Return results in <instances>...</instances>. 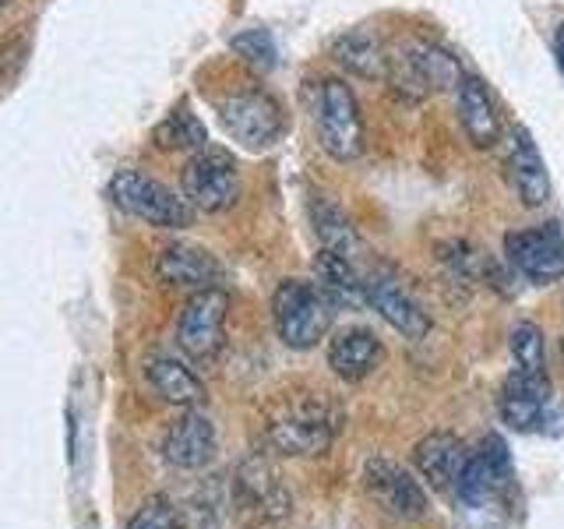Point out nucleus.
Wrapping results in <instances>:
<instances>
[{
    "label": "nucleus",
    "instance_id": "1",
    "mask_svg": "<svg viewBox=\"0 0 564 529\" xmlns=\"http://www.w3.org/2000/svg\"><path fill=\"white\" fill-rule=\"evenodd\" d=\"M335 300L325 293L322 282L311 279H286L279 282L272 296V322L279 339L290 349H311L317 339H325L335 317Z\"/></svg>",
    "mask_w": 564,
    "mask_h": 529
},
{
    "label": "nucleus",
    "instance_id": "2",
    "mask_svg": "<svg viewBox=\"0 0 564 529\" xmlns=\"http://www.w3.org/2000/svg\"><path fill=\"white\" fill-rule=\"evenodd\" d=\"M314 128L322 149L335 159V163H352L364 155V117L360 102L352 96V88L339 78H328L317 88V106H314Z\"/></svg>",
    "mask_w": 564,
    "mask_h": 529
},
{
    "label": "nucleus",
    "instance_id": "3",
    "mask_svg": "<svg viewBox=\"0 0 564 529\" xmlns=\"http://www.w3.org/2000/svg\"><path fill=\"white\" fill-rule=\"evenodd\" d=\"M110 198L128 216L155 229H187L194 223V205L141 170H120L110 181Z\"/></svg>",
    "mask_w": 564,
    "mask_h": 529
},
{
    "label": "nucleus",
    "instance_id": "4",
    "mask_svg": "<svg viewBox=\"0 0 564 529\" xmlns=\"http://www.w3.org/2000/svg\"><path fill=\"white\" fill-rule=\"evenodd\" d=\"M335 434H339V413L325 399H293L269 423L264 441L282 455H322L332 449Z\"/></svg>",
    "mask_w": 564,
    "mask_h": 529
},
{
    "label": "nucleus",
    "instance_id": "5",
    "mask_svg": "<svg viewBox=\"0 0 564 529\" xmlns=\"http://www.w3.org/2000/svg\"><path fill=\"white\" fill-rule=\"evenodd\" d=\"M223 128L229 138L240 141L243 149H269L286 131V120H282V106L275 96H269L264 88H243V93L226 96L219 106Z\"/></svg>",
    "mask_w": 564,
    "mask_h": 529
},
{
    "label": "nucleus",
    "instance_id": "6",
    "mask_svg": "<svg viewBox=\"0 0 564 529\" xmlns=\"http://www.w3.org/2000/svg\"><path fill=\"white\" fill-rule=\"evenodd\" d=\"M226 314H229V296L219 287H208L194 293L176 322V343L191 360L208 364L219 357L226 343Z\"/></svg>",
    "mask_w": 564,
    "mask_h": 529
},
{
    "label": "nucleus",
    "instance_id": "7",
    "mask_svg": "<svg viewBox=\"0 0 564 529\" xmlns=\"http://www.w3.org/2000/svg\"><path fill=\"white\" fill-rule=\"evenodd\" d=\"M181 187L198 212H226L240 198V173L223 149H202L187 159Z\"/></svg>",
    "mask_w": 564,
    "mask_h": 529
},
{
    "label": "nucleus",
    "instance_id": "8",
    "mask_svg": "<svg viewBox=\"0 0 564 529\" xmlns=\"http://www.w3.org/2000/svg\"><path fill=\"white\" fill-rule=\"evenodd\" d=\"M463 78V67H458L452 53L431 43H413L410 50L388 57V82H395L399 93L413 99L441 93V88H458Z\"/></svg>",
    "mask_w": 564,
    "mask_h": 529
},
{
    "label": "nucleus",
    "instance_id": "9",
    "mask_svg": "<svg viewBox=\"0 0 564 529\" xmlns=\"http://www.w3.org/2000/svg\"><path fill=\"white\" fill-rule=\"evenodd\" d=\"M234 511L243 526H261L290 511V494L264 458H247L234 476Z\"/></svg>",
    "mask_w": 564,
    "mask_h": 529
},
{
    "label": "nucleus",
    "instance_id": "10",
    "mask_svg": "<svg viewBox=\"0 0 564 529\" xmlns=\"http://www.w3.org/2000/svg\"><path fill=\"white\" fill-rule=\"evenodd\" d=\"M508 264L536 287H551L564 276V240L557 229H516L505 237Z\"/></svg>",
    "mask_w": 564,
    "mask_h": 529
},
{
    "label": "nucleus",
    "instance_id": "11",
    "mask_svg": "<svg viewBox=\"0 0 564 529\" xmlns=\"http://www.w3.org/2000/svg\"><path fill=\"white\" fill-rule=\"evenodd\" d=\"M364 484L384 511L399 519H420L427 511V494L402 466L388 463V458H370L364 469Z\"/></svg>",
    "mask_w": 564,
    "mask_h": 529
},
{
    "label": "nucleus",
    "instance_id": "12",
    "mask_svg": "<svg viewBox=\"0 0 564 529\" xmlns=\"http://www.w3.org/2000/svg\"><path fill=\"white\" fill-rule=\"evenodd\" d=\"M508 473H511V466H508L505 441L501 438H487L480 445V452H469V458H466V469H463V476H458V484H455L458 501H466L469 508L487 505L494 494L508 484Z\"/></svg>",
    "mask_w": 564,
    "mask_h": 529
},
{
    "label": "nucleus",
    "instance_id": "13",
    "mask_svg": "<svg viewBox=\"0 0 564 529\" xmlns=\"http://www.w3.org/2000/svg\"><path fill=\"white\" fill-rule=\"evenodd\" d=\"M367 282V304H375V311L384 317L395 332H402L405 339H423L431 332V317L423 311L410 290H402L392 276H370Z\"/></svg>",
    "mask_w": 564,
    "mask_h": 529
},
{
    "label": "nucleus",
    "instance_id": "14",
    "mask_svg": "<svg viewBox=\"0 0 564 529\" xmlns=\"http://www.w3.org/2000/svg\"><path fill=\"white\" fill-rule=\"evenodd\" d=\"M455 102H458V123H463L466 138L476 149H494L501 141V117H498V102H494L490 88L476 78L466 75L455 88Z\"/></svg>",
    "mask_w": 564,
    "mask_h": 529
},
{
    "label": "nucleus",
    "instance_id": "15",
    "mask_svg": "<svg viewBox=\"0 0 564 529\" xmlns=\"http://www.w3.org/2000/svg\"><path fill=\"white\" fill-rule=\"evenodd\" d=\"M508 181L516 187V194L522 198V205L529 208H540L551 198V181H546V166H543V155L540 149L533 145V138H529L522 128L511 131L508 138Z\"/></svg>",
    "mask_w": 564,
    "mask_h": 529
},
{
    "label": "nucleus",
    "instance_id": "16",
    "mask_svg": "<svg viewBox=\"0 0 564 529\" xmlns=\"http://www.w3.org/2000/svg\"><path fill=\"white\" fill-rule=\"evenodd\" d=\"M155 272L166 287H187V290H208L223 279V264L212 258L205 247L191 244H170L155 258Z\"/></svg>",
    "mask_w": 564,
    "mask_h": 529
},
{
    "label": "nucleus",
    "instance_id": "17",
    "mask_svg": "<svg viewBox=\"0 0 564 529\" xmlns=\"http://www.w3.org/2000/svg\"><path fill=\"white\" fill-rule=\"evenodd\" d=\"M163 455L170 458L173 466H181V469H202V466H208L212 455H216V428H212V420L205 413H198V410H187L166 431Z\"/></svg>",
    "mask_w": 564,
    "mask_h": 529
},
{
    "label": "nucleus",
    "instance_id": "18",
    "mask_svg": "<svg viewBox=\"0 0 564 529\" xmlns=\"http://www.w3.org/2000/svg\"><path fill=\"white\" fill-rule=\"evenodd\" d=\"M466 458H469L466 445L448 431H437L431 438H423L413 452V463H416L420 476L434 490H455L458 476H463V469H466Z\"/></svg>",
    "mask_w": 564,
    "mask_h": 529
},
{
    "label": "nucleus",
    "instance_id": "19",
    "mask_svg": "<svg viewBox=\"0 0 564 529\" xmlns=\"http://www.w3.org/2000/svg\"><path fill=\"white\" fill-rule=\"evenodd\" d=\"M384 349L375 332L367 328H346L328 343V367L346 381H364L381 367Z\"/></svg>",
    "mask_w": 564,
    "mask_h": 529
},
{
    "label": "nucleus",
    "instance_id": "20",
    "mask_svg": "<svg viewBox=\"0 0 564 529\" xmlns=\"http://www.w3.org/2000/svg\"><path fill=\"white\" fill-rule=\"evenodd\" d=\"M501 420L516 431H533L543 423V410H546V381L540 378H525V375H511L501 388L498 399Z\"/></svg>",
    "mask_w": 564,
    "mask_h": 529
},
{
    "label": "nucleus",
    "instance_id": "21",
    "mask_svg": "<svg viewBox=\"0 0 564 529\" xmlns=\"http://www.w3.org/2000/svg\"><path fill=\"white\" fill-rule=\"evenodd\" d=\"M145 375L155 388V396L170 402V406H184V410H194V406L205 402V385L194 375L187 364H181L176 357H152Z\"/></svg>",
    "mask_w": 564,
    "mask_h": 529
},
{
    "label": "nucleus",
    "instance_id": "22",
    "mask_svg": "<svg viewBox=\"0 0 564 529\" xmlns=\"http://www.w3.org/2000/svg\"><path fill=\"white\" fill-rule=\"evenodd\" d=\"M314 272H317V282H322L325 293L335 300V304H346V307L367 304V282L360 279L357 264H352L349 258L335 255V251H322L314 258Z\"/></svg>",
    "mask_w": 564,
    "mask_h": 529
},
{
    "label": "nucleus",
    "instance_id": "23",
    "mask_svg": "<svg viewBox=\"0 0 564 529\" xmlns=\"http://www.w3.org/2000/svg\"><path fill=\"white\" fill-rule=\"evenodd\" d=\"M332 57L357 78H388V53L370 32H346L332 46Z\"/></svg>",
    "mask_w": 564,
    "mask_h": 529
},
{
    "label": "nucleus",
    "instance_id": "24",
    "mask_svg": "<svg viewBox=\"0 0 564 529\" xmlns=\"http://www.w3.org/2000/svg\"><path fill=\"white\" fill-rule=\"evenodd\" d=\"M152 141L163 152H202L205 149V123L194 117L187 106H176L155 123Z\"/></svg>",
    "mask_w": 564,
    "mask_h": 529
},
{
    "label": "nucleus",
    "instance_id": "25",
    "mask_svg": "<svg viewBox=\"0 0 564 529\" xmlns=\"http://www.w3.org/2000/svg\"><path fill=\"white\" fill-rule=\"evenodd\" d=\"M511 360L525 378L546 381V353H543V332L533 322H519L511 328Z\"/></svg>",
    "mask_w": 564,
    "mask_h": 529
},
{
    "label": "nucleus",
    "instance_id": "26",
    "mask_svg": "<svg viewBox=\"0 0 564 529\" xmlns=\"http://www.w3.org/2000/svg\"><path fill=\"white\" fill-rule=\"evenodd\" d=\"M314 223H317V237H322L325 251H335V255H343V258L352 261L360 240H357V234H352V226H349V219L343 216V212L335 205H322L314 212Z\"/></svg>",
    "mask_w": 564,
    "mask_h": 529
},
{
    "label": "nucleus",
    "instance_id": "27",
    "mask_svg": "<svg viewBox=\"0 0 564 529\" xmlns=\"http://www.w3.org/2000/svg\"><path fill=\"white\" fill-rule=\"evenodd\" d=\"M229 46H234V53H237L240 61H247V64L258 67V71H272L275 67V43H272V35L264 32V29L237 32Z\"/></svg>",
    "mask_w": 564,
    "mask_h": 529
},
{
    "label": "nucleus",
    "instance_id": "28",
    "mask_svg": "<svg viewBox=\"0 0 564 529\" xmlns=\"http://www.w3.org/2000/svg\"><path fill=\"white\" fill-rule=\"evenodd\" d=\"M128 529H181V522H176V511L166 498H149L134 511Z\"/></svg>",
    "mask_w": 564,
    "mask_h": 529
},
{
    "label": "nucleus",
    "instance_id": "29",
    "mask_svg": "<svg viewBox=\"0 0 564 529\" xmlns=\"http://www.w3.org/2000/svg\"><path fill=\"white\" fill-rule=\"evenodd\" d=\"M561 64H564V32H561Z\"/></svg>",
    "mask_w": 564,
    "mask_h": 529
},
{
    "label": "nucleus",
    "instance_id": "30",
    "mask_svg": "<svg viewBox=\"0 0 564 529\" xmlns=\"http://www.w3.org/2000/svg\"><path fill=\"white\" fill-rule=\"evenodd\" d=\"M0 4H8V0H0Z\"/></svg>",
    "mask_w": 564,
    "mask_h": 529
}]
</instances>
